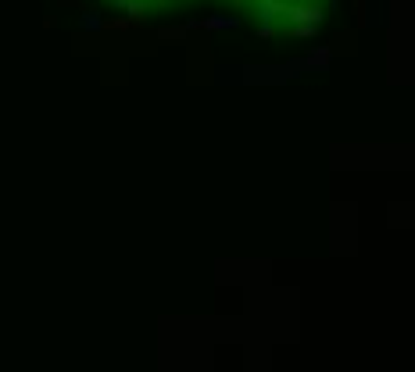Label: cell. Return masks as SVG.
Segmentation results:
<instances>
[{
  "mask_svg": "<svg viewBox=\"0 0 415 372\" xmlns=\"http://www.w3.org/2000/svg\"><path fill=\"white\" fill-rule=\"evenodd\" d=\"M286 22H308V26H319L322 22V4L319 0H297V4H286L283 8Z\"/></svg>",
  "mask_w": 415,
  "mask_h": 372,
  "instance_id": "cell-1",
  "label": "cell"
},
{
  "mask_svg": "<svg viewBox=\"0 0 415 372\" xmlns=\"http://www.w3.org/2000/svg\"><path fill=\"white\" fill-rule=\"evenodd\" d=\"M151 4H169V0H151Z\"/></svg>",
  "mask_w": 415,
  "mask_h": 372,
  "instance_id": "cell-2",
  "label": "cell"
},
{
  "mask_svg": "<svg viewBox=\"0 0 415 372\" xmlns=\"http://www.w3.org/2000/svg\"><path fill=\"white\" fill-rule=\"evenodd\" d=\"M115 4H126V0H115Z\"/></svg>",
  "mask_w": 415,
  "mask_h": 372,
  "instance_id": "cell-3",
  "label": "cell"
}]
</instances>
